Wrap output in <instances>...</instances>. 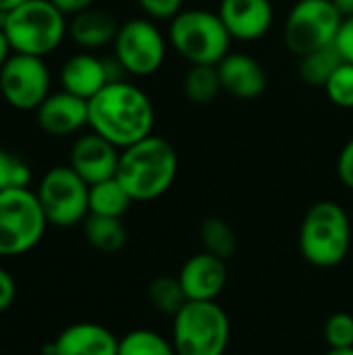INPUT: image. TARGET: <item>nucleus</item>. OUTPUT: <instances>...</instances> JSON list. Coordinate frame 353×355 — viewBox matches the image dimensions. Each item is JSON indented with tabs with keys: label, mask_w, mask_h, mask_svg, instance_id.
<instances>
[{
	"label": "nucleus",
	"mask_w": 353,
	"mask_h": 355,
	"mask_svg": "<svg viewBox=\"0 0 353 355\" xmlns=\"http://www.w3.org/2000/svg\"><path fill=\"white\" fill-rule=\"evenodd\" d=\"M87 127L119 150H125L154 133V102L139 85L125 79L104 85L92 100H87Z\"/></svg>",
	"instance_id": "1"
},
{
	"label": "nucleus",
	"mask_w": 353,
	"mask_h": 355,
	"mask_svg": "<svg viewBox=\"0 0 353 355\" xmlns=\"http://www.w3.org/2000/svg\"><path fill=\"white\" fill-rule=\"evenodd\" d=\"M177 171L179 156L175 146L152 133L146 139L121 150L117 179L133 202H154L173 187Z\"/></svg>",
	"instance_id": "2"
},
{
	"label": "nucleus",
	"mask_w": 353,
	"mask_h": 355,
	"mask_svg": "<svg viewBox=\"0 0 353 355\" xmlns=\"http://www.w3.org/2000/svg\"><path fill=\"white\" fill-rule=\"evenodd\" d=\"M0 27L6 33L12 52L46 58L64 42L69 19L50 0H27L21 6L2 12Z\"/></svg>",
	"instance_id": "3"
},
{
	"label": "nucleus",
	"mask_w": 353,
	"mask_h": 355,
	"mask_svg": "<svg viewBox=\"0 0 353 355\" xmlns=\"http://www.w3.org/2000/svg\"><path fill=\"white\" fill-rule=\"evenodd\" d=\"M300 252L316 268L339 266L352 248V220L345 208L333 200H320L308 208L300 225Z\"/></svg>",
	"instance_id": "4"
},
{
	"label": "nucleus",
	"mask_w": 353,
	"mask_h": 355,
	"mask_svg": "<svg viewBox=\"0 0 353 355\" xmlns=\"http://www.w3.org/2000/svg\"><path fill=\"white\" fill-rule=\"evenodd\" d=\"M231 33L218 12L183 8L169 21V44L189 64H218L231 52Z\"/></svg>",
	"instance_id": "5"
},
{
	"label": "nucleus",
	"mask_w": 353,
	"mask_h": 355,
	"mask_svg": "<svg viewBox=\"0 0 353 355\" xmlns=\"http://www.w3.org/2000/svg\"><path fill=\"white\" fill-rule=\"evenodd\" d=\"M231 322L216 302H187L173 316V347L177 355H225Z\"/></svg>",
	"instance_id": "6"
},
{
	"label": "nucleus",
	"mask_w": 353,
	"mask_h": 355,
	"mask_svg": "<svg viewBox=\"0 0 353 355\" xmlns=\"http://www.w3.org/2000/svg\"><path fill=\"white\" fill-rule=\"evenodd\" d=\"M48 229L46 214L29 187L0 191V258H17L40 245Z\"/></svg>",
	"instance_id": "7"
},
{
	"label": "nucleus",
	"mask_w": 353,
	"mask_h": 355,
	"mask_svg": "<svg viewBox=\"0 0 353 355\" xmlns=\"http://www.w3.org/2000/svg\"><path fill=\"white\" fill-rule=\"evenodd\" d=\"M35 196L52 227L71 229L83 225L89 214V185L69 164L46 171Z\"/></svg>",
	"instance_id": "8"
},
{
	"label": "nucleus",
	"mask_w": 353,
	"mask_h": 355,
	"mask_svg": "<svg viewBox=\"0 0 353 355\" xmlns=\"http://www.w3.org/2000/svg\"><path fill=\"white\" fill-rule=\"evenodd\" d=\"M341 12L333 0H298L287 12L283 42L298 58L335 44Z\"/></svg>",
	"instance_id": "9"
},
{
	"label": "nucleus",
	"mask_w": 353,
	"mask_h": 355,
	"mask_svg": "<svg viewBox=\"0 0 353 355\" xmlns=\"http://www.w3.org/2000/svg\"><path fill=\"white\" fill-rule=\"evenodd\" d=\"M166 37L148 17H135L121 23L112 42L114 58L127 75L150 77L158 73L166 60Z\"/></svg>",
	"instance_id": "10"
},
{
	"label": "nucleus",
	"mask_w": 353,
	"mask_h": 355,
	"mask_svg": "<svg viewBox=\"0 0 353 355\" xmlns=\"http://www.w3.org/2000/svg\"><path fill=\"white\" fill-rule=\"evenodd\" d=\"M50 87L52 77L40 56L12 52L0 69V96L15 110H37L52 94Z\"/></svg>",
	"instance_id": "11"
},
{
	"label": "nucleus",
	"mask_w": 353,
	"mask_h": 355,
	"mask_svg": "<svg viewBox=\"0 0 353 355\" xmlns=\"http://www.w3.org/2000/svg\"><path fill=\"white\" fill-rule=\"evenodd\" d=\"M114 71L125 73L117 58H100L94 52H77L69 56L60 67V85L64 92L92 100L104 85L121 79Z\"/></svg>",
	"instance_id": "12"
},
{
	"label": "nucleus",
	"mask_w": 353,
	"mask_h": 355,
	"mask_svg": "<svg viewBox=\"0 0 353 355\" xmlns=\"http://www.w3.org/2000/svg\"><path fill=\"white\" fill-rule=\"evenodd\" d=\"M119 158H121V150L114 144L89 131L73 141L69 152V166L87 185H96L100 181L117 177Z\"/></svg>",
	"instance_id": "13"
},
{
	"label": "nucleus",
	"mask_w": 353,
	"mask_h": 355,
	"mask_svg": "<svg viewBox=\"0 0 353 355\" xmlns=\"http://www.w3.org/2000/svg\"><path fill=\"white\" fill-rule=\"evenodd\" d=\"M40 129L50 137H69L89 125L87 100L64 89L52 92L35 110Z\"/></svg>",
	"instance_id": "14"
},
{
	"label": "nucleus",
	"mask_w": 353,
	"mask_h": 355,
	"mask_svg": "<svg viewBox=\"0 0 353 355\" xmlns=\"http://www.w3.org/2000/svg\"><path fill=\"white\" fill-rule=\"evenodd\" d=\"M216 12L237 42H258L275 23L270 0H221Z\"/></svg>",
	"instance_id": "15"
},
{
	"label": "nucleus",
	"mask_w": 353,
	"mask_h": 355,
	"mask_svg": "<svg viewBox=\"0 0 353 355\" xmlns=\"http://www.w3.org/2000/svg\"><path fill=\"white\" fill-rule=\"evenodd\" d=\"M177 277L187 302H216L227 285V262L200 252L185 260Z\"/></svg>",
	"instance_id": "16"
},
{
	"label": "nucleus",
	"mask_w": 353,
	"mask_h": 355,
	"mask_svg": "<svg viewBox=\"0 0 353 355\" xmlns=\"http://www.w3.org/2000/svg\"><path fill=\"white\" fill-rule=\"evenodd\" d=\"M48 355H117L119 339L98 322H75L62 329L44 349Z\"/></svg>",
	"instance_id": "17"
},
{
	"label": "nucleus",
	"mask_w": 353,
	"mask_h": 355,
	"mask_svg": "<svg viewBox=\"0 0 353 355\" xmlns=\"http://www.w3.org/2000/svg\"><path fill=\"white\" fill-rule=\"evenodd\" d=\"M216 69L223 92L237 100L260 98L268 85V75L262 62L246 52H229Z\"/></svg>",
	"instance_id": "18"
},
{
	"label": "nucleus",
	"mask_w": 353,
	"mask_h": 355,
	"mask_svg": "<svg viewBox=\"0 0 353 355\" xmlns=\"http://www.w3.org/2000/svg\"><path fill=\"white\" fill-rule=\"evenodd\" d=\"M119 27L121 25L117 23V19L108 10L92 6V8H85V10H81L69 19V33L67 35L79 48L94 52L98 48L112 44L117 33H119Z\"/></svg>",
	"instance_id": "19"
},
{
	"label": "nucleus",
	"mask_w": 353,
	"mask_h": 355,
	"mask_svg": "<svg viewBox=\"0 0 353 355\" xmlns=\"http://www.w3.org/2000/svg\"><path fill=\"white\" fill-rule=\"evenodd\" d=\"M83 235L85 241L102 254H114L127 243V229L123 220L112 216L87 214L83 220Z\"/></svg>",
	"instance_id": "20"
},
{
	"label": "nucleus",
	"mask_w": 353,
	"mask_h": 355,
	"mask_svg": "<svg viewBox=\"0 0 353 355\" xmlns=\"http://www.w3.org/2000/svg\"><path fill=\"white\" fill-rule=\"evenodd\" d=\"M131 204L133 198L127 193L117 177L89 185V214L123 218Z\"/></svg>",
	"instance_id": "21"
},
{
	"label": "nucleus",
	"mask_w": 353,
	"mask_h": 355,
	"mask_svg": "<svg viewBox=\"0 0 353 355\" xmlns=\"http://www.w3.org/2000/svg\"><path fill=\"white\" fill-rule=\"evenodd\" d=\"M223 92L218 69L214 64H189L183 75V94L196 106L212 104Z\"/></svg>",
	"instance_id": "22"
},
{
	"label": "nucleus",
	"mask_w": 353,
	"mask_h": 355,
	"mask_svg": "<svg viewBox=\"0 0 353 355\" xmlns=\"http://www.w3.org/2000/svg\"><path fill=\"white\" fill-rule=\"evenodd\" d=\"M341 62L345 60L341 58L335 44H331L300 58V77L310 87H325L331 75L341 67Z\"/></svg>",
	"instance_id": "23"
},
{
	"label": "nucleus",
	"mask_w": 353,
	"mask_h": 355,
	"mask_svg": "<svg viewBox=\"0 0 353 355\" xmlns=\"http://www.w3.org/2000/svg\"><path fill=\"white\" fill-rule=\"evenodd\" d=\"M200 239L204 245V252L221 258V260H229L235 256L237 252V235L231 229V225L218 216H210L200 225Z\"/></svg>",
	"instance_id": "24"
},
{
	"label": "nucleus",
	"mask_w": 353,
	"mask_h": 355,
	"mask_svg": "<svg viewBox=\"0 0 353 355\" xmlns=\"http://www.w3.org/2000/svg\"><path fill=\"white\" fill-rule=\"evenodd\" d=\"M148 300L154 306V310L166 316H175L187 304V295L181 287L179 277H169V275H160L150 283Z\"/></svg>",
	"instance_id": "25"
},
{
	"label": "nucleus",
	"mask_w": 353,
	"mask_h": 355,
	"mask_svg": "<svg viewBox=\"0 0 353 355\" xmlns=\"http://www.w3.org/2000/svg\"><path fill=\"white\" fill-rule=\"evenodd\" d=\"M117 355H177L173 341L162 337L150 329H135L129 331L125 337L119 339V354Z\"/></svg>",
	"instance_id": "26"
},
{
	"label": "nucleus",
	"mask_w": 353,
	"mask_h": 355,
	"mask_svg": "<svg viewBox=\"0 0 353 355\" xmlns=\"http://www.w3.org/2000/svg\"><path fill=\"white\" fill-rule=\"evenodd\" d=\"M31 168L19 156L0 148V191L29 187Z\"/></svg>",
	"instance_id": "27"
},
{
	"label": "nucleus",
	"mask_w": 353,
	"mask_h": 355,
	"mask_svg": "<svg viewBox=\"0 0 353 355\" xmlns=\"http://www.w3.org/2000/svg\"><path fill=\"white\" fill-rule=\"evenodd\" d=\"M327 98L339 108H353V64L341 62V67L331 75L322 87Z\"/></svg>",
	"instance_id": "28"
},
{
	"label": "nucleus",
	"mask_w": 353,
	"mask_h": 355,
	"mask_svg": "<svg viewBox=\"0 0 353 355\" xmlns=\"http://www.w3.org/2000/svg\"><path fill=\"white\" fill-rule=\"evenodd\" d=\"M325 341L329 349L353 347V316L347 312H337L325 322Z\"/></svg>",
	"instance_id": "29"
},
{
	"label": "nucleus",
	"mask_w": 353,
	"mask_h": 355,
	"mask_svg": "<svg viewBox=\"0 0 353 355\" xmlns=\"http://www.w3.org/2000/svg\"><path fill=\"white\" fill-rule=\"evenodd\" d=\"M137 4L152 21H171L183 10V0H137Z\"/></svg>",
	"instance_id": "30"
},
{
	"label": "nucleus",
	"mask_w": 353,
	"mask_h": 355,
	"mask_svg": "<svg viewBox=\"0 0 353 355\" xmlns=\"http://www.w3.org/2000/svg\"><path fill=\"white\" fill-rule=\"evenodd\" d=\"M335 48L339 50V54L345 62L353 64V15L352 17H343L341 27L337 31V37H335Z\"/></svg>",
	"instance_id": "31"
},
{
	"label": "nucleus",
	"mask_w": 353,
	"mask_h": 355,
	"mask_svg": "<svg viewBox=\"0 0 353 355\" xmlns=\"http://www.w3.org/2000/svg\"><path fill=\"white\" fill-rule=\"evenodd\" d=\"M337 175L339 181L353 191V137L345 141L337 158Z\"/></svg>",
	"instance_id": "32"
},
{
	"label": "nucleus",
	"mask_w": 353,
	"mask_h": 355,
	"mask_svg": "<svg viewBox=\"0 0 353 355\" xmlns=\"http://www.w3.org/2000/svg\"><path fill=\"white\" fill-rule=\"evenodd\" d=\"M15 297H17V281L4 266H0V314L10 310Z\"/></svg>",
	"instance_id": "33"
},
{
	"label": "nucleus",
	"mask_w": 353,
	"mask_h": 355,
	"mask_svg": "<svg viewBox=\"0 0 353 355\" xmlns=\"http://www.w3.org/2000/svg\"><path fill=\"white\" fill-rule=\"evenodd\" d=\"M58 10H62L67 17H73L85 8H92L96 0H50Z\"/></svg>",
	"instance_id": "34"
},
{
	"label": "nucleus",
	"mask_w": 353,
	"mask_h": 355,
	"mask_svg": "<svg viewBox=\"0 0 353 355\" xmlns=\"http://www.w3.org/2000/svg\"><path fill=\"white\" fill-rule=\"evenodd\" d=\"M10 54H12L10 42H8L6 33L2 31V27H0V69H2V67H4V62L10 58Z\"/></svg>",
	"instance_id": "35"
},
{
	"label": "nucleus",
	"mask_w": 353,
	"mask_h": 355,
	"mask_svg": "<svg viewBox=\"0 0 353 355\" xmlns=\"http://www.w3.org/2000/svg\"><path fill=\"white\" fill-rule=\"evenodd\" d=\"M341 17H352L353 15V0H333Z\"/></svg>",
	"instance_id": "36"
},
{
	"label": "nucleus",
	"mask_w": 353,
	"mask_h": 355,
	"mask_svg": "<svg viewBox=\"0 0 353 355\" xmlns=\"http://www.w3.org/2000/svg\"><path fill=\"white\" fill-rule=\"evenodd\" d=\"M25 2H27V0H0V15H2V12L12 10V8H17V6L25 4Z\"/></svg>",
	"instance_id": "37"
},
{
	"label": "nucleus",
	"mask_w": 353,
	"mask_h": 355,
	"mask_svg": "<svg viewBox=\"0 0 353 355\" xmlns=\"http://www.w3.org/2000/svg\"><path fill=\"white\" fill-rule=\"evenodd\" d=\"M327 355H353V347H347V349H329Z\"/></svg>",
	"instance_id": "38"
},
{
	"label": "nucleus",
	"mask_w": 353,
	"mask_h": 355,
	"mask_svg": "<svg viewBox=\"0 0 353 355\" xmlns=\"http://www.w3.org/2000/svg\"><path fill=\"white\" fill-rule=\"evenodd\" d=\"M40 355H48V354H44V352H42V354H40Z\"/></svg>",
	"instance_id": "39"
}]
</instances>
